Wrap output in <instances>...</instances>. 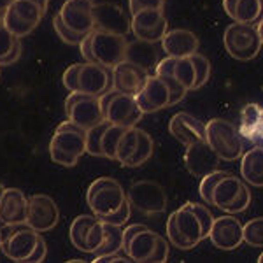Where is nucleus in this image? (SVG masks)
<instances>
[{
	"instance_id": "1",
	"label": "nucleus",
	"mask_w": 263,
	"mask_h": 263,
	"mask_svg": "<svg viewBox=\"0 0 263 263\" xmlns=\"http://www.w3.org/2000/svg\"><path fill=\"white\" fill-rule=\"evenodd\" d=\"M84 153H86V130L70 120L60 123L49 144L51 160L62 167L70 168L78 165Z\"/></svg>"
},
{
	"instance_id": "2",
	"label": "nucleus",
	"mask_w": 263,
	"mask_h": 263,
	"mask_svg": "<svg viewBox=\"0 0 263 263\" xmlns=\"http://www.w3.org/2000/svg\"><path fill=\"white\" fill-rule=\"evenodd\" d=\"M205 142L219 156V160L224 162L239 160L244 153V142L239 128L223 118H214L205 123Z\"/></svg>"
},
{
	"instance_id": "3",
	"label": "nucleus",
	"mask_w": 263,
	"mask_h": 263,
	"mask_svg": "<svg viewBox=\"0 0 263 263\" xmlns=\"http://www.w3.org/2000/svg\"><path fill=\"white\" fill-rule=\"evenodd\" d=\"M39 232L25 223H4L0 228V251L14 261H27L39 240Z\"/></svg>"
},
{
	"instance_id": "4",
	"label": "nucleus",
	"mask_w": 263,
	"mask_h": 263,
	"mask_svg": "<svg viewBox=\"0 0 263 263\" xmlns=\"http://www.w3.org/2000/svg\"><path fill=\"white\" fill-rule=\"evenodd\" d=\"M126 200L123 186L112 177H99L90 184L86 192V202L91 213L100 218L118 211Z\"/></svg>"
},
{
	"instance_id": "5",
	"label": "nucleus",
	"mask_w": 263,
	"mask_h": 263,
	"mask_svg": "<svg viewBox=\"0 0 263 263\" xmlns=\"http://www.w3.org/2000/svg\"><path fill=\"white\" fill-rule=\"evenodd\" d=\"M224 49L232 58L239 62H249L260 53L261 39L254 25L233 23L224 30Z\"/></svg>"
},
{
	"instance_id": "6",
	"label": "nucleus",
	"mask_w": 263,
	"mask_h": 263,
	"mask_svg": "<svg viewBox=\"0 0 263 263\" xmlns=\"http://www.w3.org/2000/svg\"><path fill=\"white\" fill-rule=\"evenodd\" d=\"M44 14L46 12L32 0H12L4 14L2 23L12 35L21 39L39 27Z\"/></svg>"
},
{
	"instance_id": "7",
	"label": "nucleus",
	"mask_w": 263,
	"mask_h": 263,
	"mask_svg": "<svg viewBox=\"0 0 263 263\" xmlns=\"http://www.w3.org/2000/svg\"><path fill=\"white\" fill-rule=\"evenodd\" d=\"M65 114L72 123L84 130H90L105 121L99 97L86 95L83 91H70L65 100Z\"/></svg>"
},
{
	"instance_id": "8",
	"label": "nucleus",
	"mask_w": 263,
	"mask_h": 263,
	"mask_svg": "<svg viewBox=\"0 0 263 263\" xmlns=\"http://www.w3.org/2000/svg\"><path fill=\"white\" fill-rule=\"evenodd\" d=\"M158 239V233L149 230L146 224H128L126 228H123V251L132 258V261L151 263Z\"/></svg>"
},
{
	"instance_id": "9",
	"label": "nucleus",
	"mask_w": 263,
	"mask_h": 263,
	"mask_svg": "<svg viewBox=\"0 0 263 263\" xmlns=\"http://www.w3.org/2000/svg\"><path fill=\"white\" fill-rule=\"evenodd\" d=\"M126 198L132 207L146 216L162 214L167 211V193L163 186L155 181H135L130 186Z\"/></svg>"
},
{
	"instance_id": "10",
	"label": "nucleus",
	"mask_w": 263,
	"mask_h": 263,
	"mask_svg": "<svg viewBox=\"0 0 263 263\" xmlns=\"http://www.w3.org/2000/svg\"><path fill=\"white\" fill-rule=\"evenodd\" d=\"M69 237L78 251L93 254L104 240V223L95 214H81L72 221Z\"/></svg>"
},
{
	"instance_id": "11",
	"label": "nucleus",
	"mask_w": 263,
	"mask_h": 263,
	"mask_svg": "<svg viewBox=\"0 0 263 263\" xmlns=\"http://www.w3.org/2000/svg\"><path fill=\"white\" fill-rule=\"evenodd\" d=\"M126 46H128L126 37L120 35V33L102 30L91 32V49L95 62L104 67H109V69L125 60Z\"/></svg>"
},
{
	"instance_id": "12",
	"label": "nucleus",
	"mask_w": 263,
	"mask_h": 263,
	"mask_svg": "<svg viewBox=\"0 0 263 263\" xmlns=\"http://www.w3.org/2000/svg\"><path fill=\"white\" fill-rule=\"evenodd\" d=\"M130 30L137 37V41L144 42H160L168 30L167 18L163 9H146L137 14H132Z\"/></svg>"
},
{
	"instance_id": "13",
	"label": "nucleus",
	"mask_w": 263,
	"mask_h": 263,
	"mask_svg": "<svg viewBox=\"0 0 263 263\" xmlns=\"http://www.w3.org/2000/svg\"><path fill=\"white\" fill-rule=\"evenodd\" d=\"M60 219V209L57 202L49 195H32L28 198L27 207V223L37 232H49L58 224Z\"/></svg>"
},
{
	"instance_id": "14",
	"label": "nucleus",
	"mask_w": 263,
	"mask_h": 263,
	"mask_svg": "<svg viewBox=\"0 0 263 263\" xmlns=\"http://www.w3.org/2000/svg\"><path fill=\"white\" fill-rule=\"evenodd\" d=\"M93 6V0H67L58 14L72 32L88 35L95 30Z\"/></svg>"
},
{
	"instance_id": "15",
	"label": "nucleus",
	"mask_w": 263,
	"mask_h": 263,
	"mask_svg": "<svg viewBox=\"0 0 263 263\" xmlns=\"http://www.w3.org/2000/svg\"><path fill=\"white\" fill-rule=\"evenodd\" d=\"M104 114L105 121H109L111 125L125 126V128L137 126V123L142 118V111L139 109L135 97L126 95V93H118L116 90H114V95L105 107Z\"/></svg>"
},
{
	"instance_id": "16",
	"label": "nucleus",
	"mask_w": 263,
	"mask_h": 263,
	"mask_svg": "<svg viewBox=\"0 0 263 263\" xmlns=\"http://www.w3.org/2000/svg\"><path fill=\"white\" fill-rule=\"evenodd\" d=\"M112 90V69L100 65V63H83L81 72H79V91L93 97H102Z\"/></svg>"
},
{
	"instance_id": "17",
	"label": "nucleus",
	"mask_w": 263,
	"mask_h": 263,
	"mask_svg": "<svg viewBox=\"0 0 263 263\" xmlns=\"http://www.w3.org/2000/svg\"><path fill=\"white\" fill-rule=\"evenodd\" d=\"M135 102H137L142 114L158 112L165 107H171V91L160 76L153 74L144 84L142 90L135 95Z\"/></svg>"
},
{
	"instance_id": "18",
	"label": "nucleus",
	"mask_w": 263,
	"mask_h": 263,
	"mask_svg": "<svg viewBox=\"0 0 263 263\" xmlns=\"http://www.w3.org/2000/svg\"><path fill=\"white\" fill-rule=\"evenodd\" d=\"M242 227L244 224L235 216H221V218L214 219L213 227H211V242L223 251H233L244 242Z\"/></svg>"
},
{
	"instance_id": "19",
	"label": "nucleus",
	"mask_w": 263,
	"mask_h": 263,
	"mask_svg": "<svg viewBox=\"0 0 263 263\" xmlns=\"http://www.w3.org/2000/svg\"><path fill=\"white\" fill-rule=\"evenodd\" d=\"M149 76L151 74L146 69H142V67L135 65L132 62L123 60L112 67L114 90L118 93H126V95L135 97L144 88Z\"/></svg>"
},
{
	"instance_id": "20",
	"label": "nucleus",
	"mask_w": 263,
	"mask_h": 263,
	"mask_svg": "<svg viewBox=\"0 0 263 263\" xmlns=\"http://www.w3.org/2000/svg\"><path fill=\"white\" fill-rule=\"evenodd\" d=\"M219 162H221L219 156L211 149V146L205 141L186 146L184 165L188 172L195 177H203L205 174L216 171Z\"/></svg>"
},
{
	"instance_id": "21",
	"label": "nucleus",
	"mask_w": 263,
	"mask_h": 263,
	"mask_svg": "<svg viewBox=\"0 0 263 263\" xmlns=\"http://www.w3.org/2000/svg\"><path fill=\"white\" fill-rule=\"evenodd\" d=\"M168 132L177 142L184 144V146L205 141V123H202L188 112L174 114L168 121Z\"/></svg>"
},
{
	"instance_id": "22",
	"label": "nucleus",
	"mask_w": 263,
	"mask_h": 263,
	"mask_svg": "<svg viewBox=\"0 0 263 263\" xmlns=\"http://www.w3.org/2000/svg\"><path fill=\"white\" fill-rule=\"evenodd\" d=\"M93 18H95V30L120 33V35H126L130 32V20L116 4H99V6L95 4Z\"/></svg>"
},
{
	"instance_id": "23",
	"label": "nucleus",
	"mask_w": 263,
	"mask_h": 263,
	"mask_svg": "<svg viewBox=\"0 0 263 263\" xmlns=\"http://www.w3.org/2000/svg\"><path fill=\"white\" fill-rule=\"evenodd\" d=\"M160 42H162V49L165 51V54L172 58L192 57V54L197 53L198 46H200L198 37L192 30H184V28L167 30Z\"/></svg>"
},
{
	"instance_id": "24",
	"label": "nucleus",
	"mask_w": 263,
	"mask_h": 263,
	"mask_svg": "<svg viewBox=\"0 0 263 263\" xmlns=\"http://www.w3.org/2000/svg\"><path fill=\"white\" fill-rule=\"evenodd\" d=\"M28 198L18 188H6L0 197V221L25 223L27 221Z\"/></svg>"
},
{
	"instance_id": "25",
	"label": "nucleus",
	"mask_w": 263,
	"mask_h": 263,
	"mask_svg": "<svg viewBox=\"0 0 263 263\" xmlns=\"http://www.w3.org/2000/svg\"><path fill=\"white\" fill-rule=\"evenodd\" d=\"M239 134L256 147H263V107L260 104H248L242 109Z\"/></svg>"
},
{
	"instance_id": "26",
	"label": "nucleus",
	"mask_w": 263,
	"mask_h": 263,
	"mask_svg": "<svg viewBox=\"0 0 263 263\" xmlns=\"http://www.w3.org/2000/svg\"><path fill=\"white\" fill-rule=\"evenodd\" d=\"M174 221H176V228H177V232H179V235L184 240H188L193 248L200 242V240L205 239L202 232L200 219L195 214L192 202H186L182 207L174 211Z\"/></svg>"
},
{
	"instance_id": "27",
	"label": "nucleus",
	"mask_w": 263,
	"mask_h": 263,
	"mask_svg": "<svg viewBox=\"0 0 263 263\" xmlns=\"http://www.w3.org/2000/svg\"><path fill=\"white\" fill-rule=\"evenodd\" d=\"M125 60L142 67V69H146L151 74V72H155L156 65L160 62V53L156 49V44H153V42L135 41L128 42V46H126Z\"/></svg>"
},
{
	"instance_id": "28",
	"label": "nucleus",
	"mask_w": 263,
	"mask_h": 263,
	"mask_svg": "<svg viewBox=\"0 0 263 263\" xmlns=\"http://www.w3.org/2000/svg\"><path fill=\"white\" fill-rule=\"evenodd\" d=\"M240 176L242 179L251 186L261 188L263 186V147L249 149L246 155H242L240 160Z\"/></svg>"
},
{
	"instance_id": "29",
	"label": "nucleus",
	"mask_w": 263,
	"mask_h": 263,
	"mask_svg": "<svg viewBox=\"0 0 263 263\" xmlns=\"http://www.w3.org/2000/svg\"><path fill=\"white\" fill-rule=\"evenodd\" d=\"M240 186H242V181L237 176H233V174H228L227 177H223V179L216 184V188L213 192V205L224 211L227 205H230L232 200L235 198V195L239 193Z\"/></svg>"
},
{
	"instance_id": "30",
	"label": "nucleus",
	"mask_w": 263,
	"mask_h": 263,
	"mask_svg": "<svg viewBox=\"0 0 263 263\" xmlns=\"http://www.w3.org/2000/svg\"><path fill=\"white\" fill-rule=\"evenodd\" d=\"M232 20L235 23L258 25L263 20V0H237Z\"/></svg>"
},
{
	"instance_id": "31",
	"label": "nucleus",
	"mask_w": 263,
	"mask_h": 263,
	"mask_svg": "<svg viewBox=\"0 0 263 263\" xmlns=\"http://www.w3.org/2000/svg\"><path fill=\"white\" fill-rule=\"evenodd\" d=\"M153 151H155V141H153V137L147 132L139 128L137 146H135L134 153L130 155V158L123 163V167H126V168L141 167V165H144L153 156Z\"/></svg>"
},
{
	"instance_id": "32",
	"label": "nucleus",
	"mask_w": 263,
	"mask_h": 263,
	"mask_svg": "<svg viewBox=\"0 0 263 263\" xmlns=\"http://www.w3.org/2000/svg\"><path fill=\"white\" fill-rule=\"evenodd\" d=\"M120 251H123V227L112 223H104V240H102L99 249L93 254L100 256V254H111Z\"/></svg>"
},
{
	"instance_id": "33",
	"label": "nucleus",
	"mask_w": 263,
	"mask_h": 263,
	"mask_svg": "<svg viewBox=\"0 0 263 263\" xmlns=\"http://www.w3.org/2000/svg\"><path fill=\"white\" fill-rule=\"evenodd\" d=\"M172 76L179 81L186 90H195V81H197V74H195V67L190 57L186 58H176L174 63Z\"/></svg>"
},
{
	"instance_id": "34",
	"label": "nucleus",
	"mask_w": 263,
	"mask_h": 263,
	"mask_svg": "<svg viewBox=\"0 0 263 263\" xmlns=\"http://www.w3.org/2000/svg\"><path fill=\"white\" fill-rule=\"evenodd\" d=\"M137 139H139V128L137 126H130V128H125L118 141L116 146V162H120L121 165L130 158V155L134 153L135 146H137Z\"/></svg>"
},
{
	"instance_id": "35",
	"label": "nucleus",
	"mask_w": 263,
	"mask_h": 263,
	"mask_svg": "<svg viewBox=\"0 0 263 263\" xmlns=\"http://www.w3.org/2000/svg\"><path fill=\"white\" fill-rule=\"evenodd\" d=\"M123 130H125V126L111 125V123H109L107 128L104 130V134H102V142H100L102 156H104V158H109V160L116 158V146H118V141H120Z\"/></svg>"
},
{
	"instance_id": "36",
	"label": "nucleus",
	"mask_w": 263,
	"mask_h": 263,
	"mask_svg": "<svg viewBox=\"0 0 263 263\" xmlns=\"http://www.w3.org/2000/svg\"><path fill=\"white\" fill-rule=\"evenodd\" d=\"M228 174H230V172L218 171V168H216V171L205 174V176L202 177L200 186H198V192H200V197H202L203 202L209 203V205H213V192H214L216 184H218L223 177H227Z\"/></svg>"
},
{
	"instance_id": "37",
	"label": "nucleus",
	"mask_w": 263,
	"mask_h": 263,
	"mask_svg": "<svg viewBox=\"0 0 263 263\" xmlns=\"http://www.w3.org/2000/svg\"><path fill=\"white\" fill-rule=\"evenodd\" d=\"M244 242L253 248H263V218L249 219L242 227Z\"/></svg>"
},
{
	"instance_id": "38",
	"label": "nucleus",
	"mask_w": 263,
	"mask_h": 263,
	"mask_svg": "<svg viewBox=\"0 0 263 263\" xmlns=\"http://www.w3.org/2000/svg\"><path fill=\"white\" fill-rule=\"evenodd\" d=\"M109 123L104 121L100 123V125L93 126V128L86 130V153L91 156H102V134H104V130L107 128Z\"/></svg>"
},
{
	"instance_id": "39",
	"label": "nucleus",
	"mask_w": 263,
	"mask_h": 263,
	"mask_svg": "<svg viewBox=\"0 0 263 263\" xmlns=\"http://www.w3.org/2000/svg\"><path fill=\"white\" fill-rule=\"evenodd\" d=\"M192 62H193V67H195V74H197V81H195V90L202 88L203 84H207L211 78V62L207 60L203 54H198L195 53L192 54Z\"/></svg>"
},
{
	"instance_id": "40",
	"label": "nucleus",
	"mask_w": 263,
	"mask_h": 263,
	"mask_svg": "<svg viewBox=\"0 0 263 263\" xmlns=\"http://www.w3.org/2000/svg\"><path fill=\"white\" fill-rule=\"evenodd\" d=\"M53 27H54V32H57V35L60 37V39L65 42V44H69V46H78L79 42H81L84 37H86V35H81V33L72 32L70 28L62 21L60 14H57L53 18Z\"/></svg>"
},
{
	"instance_id": "41",
	"label": "nucleus",
	"mask_w": 263,
	"mask_h": 263,
	"mask_svg": "<svg viewBox=\"0 0 263 263\" xmlns=\"http://www.w3.org/2000/svg\"><path fill=\"white\" fill-rule=\"evenodd\" d=\"M249 203H251V192H249L248 184H246V182H242V186H240L239 193L235 195V198L232 200L230 205H227L224 213H228V214L244 213V211L249 207Z\"/></svg>"
},
{
	"instance_id": "42",
	"label": "nucleus",
	"mask_w": 263,
	"mask_h": 263,
	"mask_svg": "<svg viewBox=\"0 0 263 263\" xmlns=\"http://www.w3.org/2000/svg\"><path fill=\"white\" fill-rule=\"evenodd\" d=\"M130 214H132V203L128 202V198H126L120 209L114 211L111 214H107V216H100L99 219L104 223H112V224H120V227H123V224H126V221L130 219Z\"/></svg>"
},
{
	"instance_id": "43",
	"label": "nucleus",
	"mask_w": 263,
	"mask_h": 263,
	"mask_svg": "<svg viewBox=\"0 0 263 263\" xmlns=\"http://www.w3.org/2000/svg\"><path fill=\"white\" fill-rule=\"evenodd\" d=\"M167 239H168V242H171L172 246H176L177 249H182V251L193 249V246L190 244L188 240L182 239V237L179 235V232H177L176 221H174V213L168 216V221H167Z\"/></svg>"
},
{
	"instance_id": "44",
	"label": "nucleus",
	"mask_w": 263,
	"mask_h": 263,
	"mask_svg": "<svg viewBox=\"0 0 263 263\" xmlns=\"http://www.w3.org/2000/svg\"><path fill=\"white\" fill-rule=\"evenodd\" d=\"M160 78L163 79L165 84L168 86V91H171V105H176V104H179V102L184 99L186 97V93H188V90H186L182 84L177 81L176 78H174L172 74H168V76H160Z\"/></svg>"
},
{
	"instance_id": "45",
	"label": "nucleus",
	"mask_w": 263,
	"mask_h": 263,
	"mask_svg": "<svg viewBox=\"0 0 263 263\" xmlns=\"http://www.w3.org/2000/svg\"><path fill=\"white\" fill-rule=\"evenodd\" d=\"M192 207H193L195 214L198 216V219H200L203 237L207 239V237H209V232H211V227H213V223H214L213 213H211V211L207 209L205 205H202V203H195V202H192Z\"/></svg>"
},
{
	"instance_id": "46",
	"label": "nucleus",
	"mask_w": 263,
	"mask_h": 263,
	"mask_svg": "<svg viewBox=\"0 0 263 263\" xmlns=\"http://www.w3.org/2000/svg\"><path fill=\"white\" fill-rule=\"evenodd\" d=\"M18 41H20L18 37L12 35V33L6 28V25L0 21V60L6 58L7 54L11 53V49L14 48V44Z\"/></svg>"
},
{
	"instance_id": "47",
	"label": "nucleus",
	"mask_w": 263,
	"mask_h": 263,
	"mask_svg": "<svg viewBox=\"0 0 263 263\" xmlns=\"http://www.w3.org/2000/svg\"><path fill=\"white\" fill-rule=\"evenodd\" d=\"M83 63H74L63 72V86L69 91H79V72Z\"/></svg>"
},
{
	"instance_id": "48",
	"label": "nucleus",
	"mask_w": 263,
	"mask_h": 263,
	"mask_svg": "<svg viewBox=\"0 0 263 263\" xmlns=\"http://www.w3.org/2000/svg\"><path fill=\"white\" fill-rule=\"evenodd\" d=\"M165 0H128L130 14H137L146 9H163Z\"/></svg>"
},
{
	"instance_id": "49",
	"label": "nucleus",
	"mask_w": 263,
	"mask_h": 263,
	"mask_svg": "<svg viewBox=\"0 0 263 263\" xmlns=\"http://www.w3.org/2000/svg\"><path fill=\"white\" fill-rule=\"evenodd\" d=\"M167 260H168V240L160 235L155 254H153V258H151V263H163Z\"/></svg>"
},
{
	"instance_id": "50",
	"label": "nucleus",
	"mask_w": 263,
	"mask_h": 263,
	"mask_svg": "<svg viewBox=\"0 0 263 263\" xmlns=\"http://www.w3.org/2000/svg\"><path fill=\"white\" fill-rule=\"evenodd\" d=\"M46 253H48V246H46V240L39 237V240H37V246L35 249H33V253L28 256V263H39L46 258Z\"/></svg>"
},
{
	"instance_id": "51",
	"label": "nucleus",
	"mask_w": 263,
	"mask_h": 263,
	"mask_svg": "<svg viewBox=\"0 0 263 263\" xmlns=\"http://www.w3.org/2000/svg\"><path fill=\"white\" fill-rule=\"evenodd\" d=\"M79 49H81V54L84 57V60L90 62V63H97L95 57H93V49H91V33H88V35L79 42Z\"/></svg>"
},
{
	"instance_id": "52",
	"label": "nucleus",
	"mask_w": 263,
	"mask_h": 263,
	"mask_svg": "<svg viewBox=\"0 0 263 263\" xmlns=\"http://www.w3.org/2000/svg\"><path fill=\"white\" fill-rule=\"evenodd\" d=\"M20 57H21V42L18 41V42L14 44V48L11 49V53L7 54L6 58H2V60H0V67L12 65L14 62H18V60H20Z\"/></svg>"
},
{
	"instance_id": "53",
	"label": "nucleus",
	"mask_w": 263,
	"mask_h": 263,
	"mask_svg": "<svg viewBox=\"0 0 263 263\" xmlns=\"http://www.w3.org/2000/svg\"><path fill=\"white\" fill-rule=\"evenodd\" d=\"M95 263H105V261H116V263H125V261H132L130 256H120L118 253H111V254H100V256H95Z\"/></svg>"
},
{
	"instance_id": "54",
	"label": "nucleus",
	"mask_w": 263,
	"mask_h": 263,
	"mask_svg": "<svg viewBox=\"0 0 263 263\" xmlns=\"http://www.w3.org/2000/svg\"><path fill=\"white\" fill-rule=\"evenodd\" d=\"M235 4L237 0H223V7H224V12H227L228 16H233V11H235Z\"/></svg>"
},
{
	"instance_id": "55",
	"label": "nucleus",
	"mask_w": 263,
	"mask_h": 263,
	"mask_svg": "<svg viewBox=\"0 0 263 263\" xmlns=\"http://www.w3.org/2000/svg\"><path fill=\"white\" fill-rule=\"evenodd\" d=\"M32 2H35L37 4V6H39L41 7V9L42 11H48V6H49V0H32Z\"/></svg>"
},
{
	"instance_id": "56",
	"label": "nucleus",
	"mask_w": 263,
	"mask_h": 263,
	"mask_svg": "<svg viewBox=\"0 0 263 263\" xmlns=\"http://www.w3.org/2000/svg\"><path fill=\"white\" fill-rule=\"evenodd\" d=\"M11 4H12V0H0V12H6Z\"/></svg>"
},
{
	"instance_id": "57",
	"label": "nucleus",
	"mask_w": 263,
	"mask_h": 263,
	"mask_svg": "<svg viewBox=\"0 0 263 263\" xmlns=\"http://www.w3.org/2000/svg\"><path fill=\"white\" fill-rule=\"evenodd\" d=\"M256 30H258V35H260V39H261V44H263V20L260 21V23H258Z\"/></svg>"
},
{
	"instance_id": "58",
	"label": "nucleus",
	"mask_w": 263,
	"mask_h": 263,
	"mask_svg": "<svg viewBox=\"0 0 263 263\" xmlns=\"http://www.w3.org/2000/svg\"><path fill=\"white\" fill-rule=\"evenodd\" d=\"M4 190H6V188H4V186H2V184H0V197H2V193H4Z\"/></svg>"
},
{
	"instance_id": "59",
	"label": "nucleus",
	"mask_w": 263,
	"mask_h": 263,
	"mask_svg": "<svg viewBox=\"0 0 263 263\" xmlns=\"http://www.w3.org/2000/svg\"><path fill=\"white\" fill-rule=\"evenodd\" d=\"M258 261H260V263H263V253H261V256L258 258Z\"/></svg>"
},
{
	"instance_id": "60",
	"label": "nucleus",
	"mask_w": 263,
	"mask_h": 263,
	"mask_svg": "<svg viewBox=\"0 0 263 263\" xmlns=\"http://www.w3.org/2000/svg\"><path fill=\"white\" fill-rule=\"evenodd\" d=\"M4 14H6V12H0V21L4 20Z\"/></svg>"
},
{
	"instance_id": "61",
	"label": "nucleus",
	"mask_w": 263,
	"mask_h": 263,
	"mask_svg": "<svg viewBox=\"0 0 263 263\" xmlns=\"http://www.w3.org/2000/svg\"><path fill=\"white\" fill-rule=\"evenodd\" d=\"M2 224H4V223H2V221H0V228H2Z\"/></svg>"
}]
</instances>
